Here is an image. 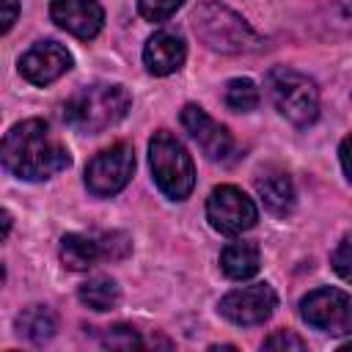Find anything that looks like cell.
Here are the masks:
<instances>
[{
  "mask_svg": "<svg viewBox=\"0 0 352 352\" xmlns=\"http://www.w3.org/2000/svg\"><path fill=\"white\" fill-rule=\"evenodd\" d=\"M3 280H6V270H3V264H0V286H3Z\"/></svg>",
  "mask_w": 352,
  "mask_h": 352,
  "instance_id": "cell-28",
  "label": "cell"
},
{
  "mask_svg": "<svg viewBox=\"0 0 352 352\" xmlns=\"http://www.w3.org/2000/svg\"><path fill=\"white\" fill-rule=\"evenodd\" d=\"M256 192L261 195L264 206L278 217L294 209V184L283 168H275V165L261 168L256 176Z\"/></svg>",
  "mask_w": 352,
  "mask_h": 352,
  "instance_id": "cell-14",
  "label": "cell"
},
{
  "mask_svg": "<svg viewBox=\"0 0 352 352\" xmlns=\"http://www.w3.org/2000/svg\"><path fill=\"white\" fill-rule=\"evenodd\" d=\"M14 327H16V333H19L25 341H30V344H44V341H50V338L55 336V330H58V316H55V311L47 308V305H28V308H22V314L16 316Z\"/></svg>",
  "mask_w": 352,
  "mask_h": 352,
  "instance_id": "cell-15",
  "label": "cell"
},
{
  "mask_svg": "<svg viewBox=\"0 0 352 352\" xmlns=\"http://www.w3.org/2000/svg\"><path fill=\"white\" fill-rule=\"evenodd\" d=\"M148 162H151V173H154L157 187L168 198L182 201L192 192V184H195L192 160H190L187 148L182 146V140L173 138L168 129L154 132V138L148 143Z\"/></svg>",
  "mask_w": 352,
  "mask_h": 352,
  "instance_id": "cell-4",
  "label": "cell"
},
{
  "mask_svg": "<svg viewBox=\"0 0 352 352\" xmlns=\"http://www.w3.org/2000/svg\"><path fill=\"white\" fill-rule=\"evenodd\" d=\"M8 231H11V214L6 209H0V242L8 236Z\"/></svg>",
  "mask_w": 352,
  "mask_h": 352,
  "instance_id": "cell-26",
  "label": "cell"
},
{
  "mask_svg": "<svg viewBox=\"0 0 352 352\" xmlns=\"http://www.w3.org/2000/svg\"><path fill=\"white\" fill-rule=\"evenodd\" d=\"M182 124L192 135V140L201 146V151L209 160H226L234 148V140L223 124H217L204 107L198 104H184L182 110Z\"/></svg>",
  "mask_w": 352,
  "mask_h": 352,
  "instance_id": "cell-11",
  "label": "cell"
},
{
  "mask_svg": "<svg viewBox=\"0 0 352 352\" xmlns=\"http://www.w3.org/2000/svg\"><path fill=\"white\" fill-rule=\"evenodd\" d=\"M132 170H135V151H132V146L116 143V146L99 151L88 162V168H85V187H88V192H94L99 198L116 195V192H121L129 184Z\"/></svg>",
  "mask_w": 352,
  "mask_h": 352,
  "instance_id": "cell-6",
  "label": "cell"
},
{
  "mask_svg": "<svg viewBox=\"0 0 352 352\" xmlns=\"http://www.w3.org/2000/svg\"><path fill=\"white\" fill-rule=\"evenodd\" d=\"M267 88L272 96V104L280 116H286L297 126H308L319 116V91L311 77H305L297 69L275 66L267 74Z\"/></svg>",
  "mask_w": 352,
  "mask_h": 352,
  "instance_id": "cell-5",
  "label": "cell"
},
{
  "mask_svg": "<svg viewBox=\"0 0 352 352\" xmlns=\"http://www.w3.org/2000/svg\"><path fill=\"white\" fill-rule=\"evenodd\" d=\"M184 55H187V50H184L182 36H179V33H170V30L154 33V36L146 41V47H143V63H146V69H148L151 74H157V77L176 72V69L184 63Z\"/></svg>",
  "mask_w": 352,
  "mask_h": 352,
  "instance_id": "cell-13",
  "label": "cell"
},
{
  "mask_svg": "<svg viewBox=\"0 0 352 352\" xmlns=\"http://www.w3.org/2000/svg\"><path fill=\"white\" fill-rule=\"evenodd\" d=\"M129 94L124 85H85L82 91H77L66 107H63V116L66 121L80 129V132H104L107 126L118 124L126 110H129Z\"/></svg>",
  "mask_w": 352,
  "mask_h": 352,
  "instance_id": "cell-2",
  "label": "cell"
},
{
  "mask_svg": "<svg viewBox=\"0 0 352 352\" xmlns=\"http://www.w3.org/2000/svg\"><path fill=\"white\" fill-rule=\"evenodd\" d=\"M72 55L58 41H38L19 58V74L33 85H50L63 72H69Z\"/></svg>",
  "mask_w": 352,
  "mask_h": 352,
  "instance_id": "cell-10",
  "label": "cell"
},
{
  "mask_svg": "<svg viewBox=\"0 0 352 352\" xmlns=\"http://www.w3.org/2000/svg\"><path fill=\"white\" fill-rule=\"evenodd\" d=\"M275 305H278L275 289L270 283H253V286H242V289L228 292L220 300V314L234 324L250 327V324L267 322L272 316Z\"/></svg>",
  "mask_w": 352,
  "mask_h": 352,
  "instance_id": "cell-9",
  "label": "cell"
},
{
  "mask_svg": "<svg viewBox=\"0 0 352 352\" xmlns=\"http://www.w3.org/2000/svg\"><path fill=\"white\" fill-rule=\"evenodd\" d=\"M60 258L69 270L74 272H82V270H91L102 253H99V242L82 236V234H66L60 239Z\"/></svg>",
  "mask_w": 352,
  "mask_h": 352,
  "instance_id": "cell-17",
  "label": "cell"
},
{
  "mask_svg": "<svg viewBox=\"0 0 352 352\" xmlns=\"http://www.w3.org/2000/svg\"><path fill=\"white\" fill-rule=\"evenodd\" d=\"M226 104L231 107V110H236V113H248V110H256V104H258V88H256V82L253 80H248V77H236V80H231L228 85H226Z\"/></svg>",
  "mask_w": 352,
  "mask_h": 352,
  "instance_id": "cell-19",
  "label": "cell"
},
{
  "mask_svg": "<svg viewBox=\"0 0 352 352\" xmlns=\"http://www.w3.org/2000/svg\"><path fill=\"white\" fill-rule=\"evenodd\" d=\"M0 162L16 179L41 182L66 170L72 157L41 118H28L14 124L0 140Z\"/></svg>",
  "mask_w": 352,
  "mask_h": 352,
  "instance_id": "cell-1",
  "label": "cell"
},
{
  "mask_svg": "<svg viewBox=\"0 0 352 352\" xmlns=\"http://www.w3.org/2000/svg\"><path fill=\"white\" fill-rule=\"evenodd\" d=\"M264 349H294V352H302L305 341L300 336H294L292 330H275L272 336L264 338Z\"/></svg>",
  "mask_w": 352,
  "mask_h": 352,
  "instance_id": "cell-23",
  "label": "cell"
},
{
  "mask_svg": "<svg viewBox=\"0 0 352 352\" xmlns=\"http://www.w3.org/2000/svg\"><path fill=\"white\" fill-rule=\"evenodd\" d=\"M300 316L316 327L327 330L333 336H346L352 327V308H349V294L341 289H314L300 300Z\"/></svg>",
  "mask_w": 352,
  "mask_h": 352,
  "instance_id": "cell-7",
  "label": "cell"
},
{
  "mask_svg": "<svg viewBox=\"0 0 352 352\" xmlns=\"http://www.w3.org/2000/svg\"><path fill=\"white\" fill-rule=\"evenodd\" d=\"M333 267L344 280H349V236H344L338 250L333 253Z\"/></svg>",
  "mask_w": 352,
  "mask_h": 352,
  "instance_id": "cell-24",
  "label": "cell"
},
{
  "mask_svg": "<svg viewBox=\"0 0 352 352\" xmlns=\"http://www.w3.org/2000/svg\"><path fill=\"white\" fill-rule=\"evenodd\" d=\"M184 0H138V11L148 22H165L182 8Z\"/></svg>",
  "mask_w": 352,
  "mask_h": 352,
  "instance_id": "cell-21",
  "label": "cell"
},
{
  "mask_svg": "<svg viewBox=\"0 0 352 352\" xmlns=\"http://www.w3.org/2000/svg\"><path fill=\"white\" fill-rule=\"evenodd\" d=\"M220 267H223V272L228 278L245 280V278H250V275L258 272L261 253H258V248L253 242H231L220 253Z\"/></svg>",
  "mask_w": 352,
  "mask_h": 352,
  "instance_id": "cell-16",
  "label": "cell"
},
{
  "mask_svg": "<svg viewBox=\"0 0 352 352\" xmlns=\"http://www.w3.org/2000/svg\"><path fill=\"white\" fill-rule=\"evenodd\" d=\"M52 19L77 38H94L102 30L104 11L96 0H52Z\"/></svg>",
  "mask_w": 352,
  "mask_h": 352,
  "instance_id": "cell-12",
  "label": "cell"
},
{
  "mask_svg": "<svg viewBox=\"0 0 352 352\" xmlns=\"http://www.w3.org/2000/svg\"><path fill=\"white\" fill-rule=\"evenodd\" d=\"M129 248H132V245H129V236L121 234V231L104 234L102 242H99V253H102V258H110V261L124 258V256L129 253Z\"/></svg>",
  "mask_w": 352,
  "mask_h": 352,
  "instance_id": "cell-22",
  "label": "cell"
},
{
  "mask_svg": "<svg viewBox=\"0 0 352 352\" xmlns=\"http://www.w3.org/2000/svg\"><path fill=\"white\" fill-rule=\"evenodd\" d=\"M192 28H195L198 38L214 52L239 55V52H250L258 47L253 28L236 11H231L228 6L214 3V0H206L195 8Z\"/></svg>",
  "mask_w": 352,
  "mask_h": 352,
  "instance_id": "cell-3",
  "label": "cell"
},
{
  "mask_svg": "<svg viewBox=\"0 0 352 352\" xmlns=\"http://www.w3.org/2000/svg\"><path fill=\"white\" fill-rule=\"evenodd\" d=\"M80 300H82V305H88V308H94V311H113L116 305H118V300H121V294H118V286H116V280H110V278H91V280H85L82 286H80Z\"/></svg>",
  "mask_w": 352,
  "mask_h": 352,
  "instance_id": "cell-18",
  "label": "cell"
},
{
  "mask_svg": "<svg viewBox=\"0 0 352 352\" xmlns=\"http://www.w3.org/2000/svg\"><path fill=\"white\" fill-rule=\"evenodd\" d=\"M102 344L110 346V349H138V346H143L138 330L129 327V324H113V327H107L102 333Z\"/></svg>",
  "mask_w": 352,
  "mask_h": 352,
  "instance_id": "cell-20",
  "label": "cell"
},
{
  "mask_svg": "<svg viewBox=\"0 0 352 352\" xmlns=\"http://www.w3.org/2000/svg\"><path fill=\"white\" fill-rule=\"evenodd\" d=\"M19 16V0H0V36L16 22Z\"/></svg>",
  "mask_w": 352,
  "mask_h": 352,
  "instance_id": "cell-25",
  "label": "cell"
},
{
  "mask_svg": "<svg viewBox=\"0 0 352 352\" xmlns=\"http://www.w3.org/2000/svg\"><path fill=\"white\" fill-rule=\"evenodd\" d=\"M346 146H349V140L344 138V140H341V148H338V154H341V168H344V176H349V165H346Z\"/></svg>",
  "mask_w": 352,
  "mask_h": 352,
  "instance_id": "cell-27",
  "label": "cell"
},
{
  "mask_svg": "<svg viewBox=\"0 0 352 352\" xmlns=\"http://www.w3.org/2000/svg\"><path fill=\"white\" fill-rule=\"evenodd\" d=\"M206 217L220 234H242L256 223L258 212H256V204L239 187L223 184L209 192Z\"/></svg>",
  "mask_w": 352,
  "mask_h": 352,
  "instance_id": "cell-8",
  "label": "cell"
}]
</instances>
